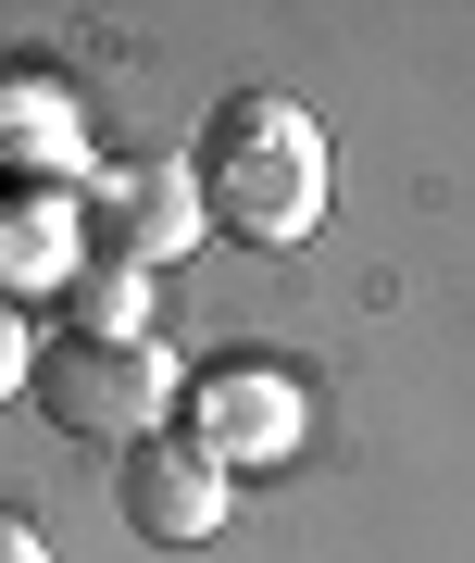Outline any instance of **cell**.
I'll return each instance as SVG.
<instances>
[{"label": "cell", "mask_w": 475, "mask_h": 563, "mask_svg": "<svg viewBox=\"0 0 475 563\" xmlns=\"http://www.w3.org/2000/svg\"><path fill=\"white\" fill-rule=\"evenodd\" d=\"M188 176H200V213H213L225 239L300 251V239L325 225L338 151H325V125L300 113L288 88H225L213 125H200V151H188Z\"/></svg>", "instance_id": "1"}, {"label": "cell", "mask_w": 475, "mask_h": 563, "mask_svg": "<svg viewBox=\"0 0 475 563\" xmlns=\"http://www.w3.org/2000/svg\"><path fill=\"white\" fill-rule=\"evenodd\" d=\"M38 413L63 426V439H100V451H139L163 439V401H176V351L163 339H88V325H63V339L38 351Z\"/></svg>", "instance_id": "2"}, {"label": "cell", "mask_w": 475, "mask_h": 563, "mask_svg": "<svg viewBox=\"0 0 475 563\" xmlns=\"http://www.w3.org/2000/svg\"><path fill=\"white\" fill-rule=\"evenodd\" d=\"M76 239L151 276V263H176L188 239H213V213H200V176H188V163H113V176L88 188Z\"/></svg>", "instance_id": "3"}, {"label": "cell", "mask_w": 475, "mask_h": 563, "mask_svg": "<svg viewBox=\"0 0 475 563\" xmlns=\"http://www.w3.org/2000/svg\"><path fill=\"white\" fill-rule=\"evenodd\" d=\"M113 501H125V526H139L151 551H200V539L225 526V451H213V439H188V426H163V439L125 451Z\"/></svg>", "instance_id": "4"}, {"label": "cell", "mask_w": 475, "mask_h": 563, "mask_svg": "<svg viewBox=\"0 0 475 563\" xmlns=\"http://www.w3.org/2000/svg\"><path fill=\"white\" fill-rule=\"evenodd\" d=\"M76 88L38 76V63H0V188H51V163L76 151Z\"/></svg>", "instance_id": "5"}, {"label": "cell", "mask_w": 475, "mask_h": 563, "mask_svg": "<svg viewBox=\"0 0 475 563\" xmlns=\"http://www.w3.org/2000/svg\"><path fill=\"white\" fill-rule=\"evenodd\" d=\"M76 201H63V188H0V301H38V288H63L76 276Z\"/></svg>", "instance_id": "6"}, {"label": "cell", "mask_w": 475, "mask_h": 563, "mask_svg": "<svg viewBox=\"0 0 475 563\" xmlns=\"http://www.w3.org/2000/svg\"><path fill=\"white\" fill-rule=\"evenodd\" d=\"M63 325H88V339H151V276L113 251H76V276H63Z\"/></svg>", "instance_id": "7"}, {"label": "cell", "mask_w": 475, "mask_h": 563, "mask_svg": "<svg viewBox=\"0 0 475 563\" xmlns=\"http://www.w3.org/2000/svg\"><path fill=\"white\" fill-rule=\"evenodd\" d=\"M25 376H38V339H25V313H13V301H0V401H13V388H25Z\"/></svg>", "instance_id": "8"}, {"label": "cell", "mask_w": 475, "mask_h": 563, "mask_svg": "<svg viewBox=\"0 0 475 563\" xmlns=\"http://www.w3.org/2000/svg\"><path fill=\"white\" fill-rule=\"evenodd\" d=\"M0 563H51V539H38L25 514H0Z\"/></svg>", "instance_id": "9"}]
</instances>
